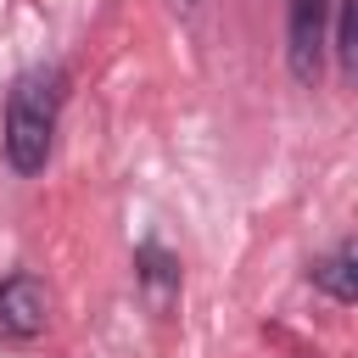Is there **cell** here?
Here are the masks:
<instances>
[{"label": "cell", "mask_w": 358, "mask_h": 358, "mask_svg": "<svg viewBox=\"0 0 358 358\" xmlns=\"http://www.w3.org/2000/svg\"><path fill=\"white\" fill-rule=\"evenodd\" d=\"M62 95H67V73L56 62L50 67H28V73L11 78V90H6V129H0L11 173H39L50 162Z\"/></svg>", "instance_id": "cell-1"}, {"label": "cell", "mask_w": 358, "mask_h": 358, "mask_svg": "<svg viewBox=\"0 0 358 358\" xmlns=\"http://www.w3.org/2000/svg\"><path fill=\"white\" fill-rule=\"evenodd\" d=\"M134 268H140V285H145L157 302H168V296L179 291V257H168L157 241H145V246L134 252Z\"/></svg>", "instance_id": "cell-5"}, {"label": "cell", "mask_w": 358, "mask_h": 358, "mask_svg": "<svg viewBox=\"0 0 358 358\" xmlns=\"http://www.w3.org/2000/svg\"><path fill=\"white\" fill-rule=\"evenodd\" d=\"M168 6H173L179 17H196V11H201V0H168Z\"/></svg>", "instance_id": "cell-7"}, {"label": "cell", "mask_w": 358, "mask_h": 358, "mask_svg": "<svg viewBox=\"0 0 358 358\" xmlns=\"http://www.w3.org/2000/svg\"><path fill=\"white\" fill-rule=\"evenodd\" d=\"M358 257H352V241H341L330 257H319L313 263V285L330 296V302H352L358 296V268H352Z\"/></svg>", "instance_id": "cell-4"}, {"label": "cell", "mask_w": 358, "mask_h": 358, "mask_svg": "<svg viewBox=\"0 0 358 358\" xmlns=\"http://www.w3.org/2000/svg\"><path fill=\"white\" fill-rule=\"evenodd\" d=\"M45 319H50V291L39 285V274L17 268L11 280H0V336L28 341L45 330Z\"/></svg>", "instance_id": "cell-3"}, {"label": "cell", "mask_w": 358, "mask_h": 358, "mask_svg": "<svg viewBox=\"0 0 358 358\" xmlns=\"http://www.w3.org/2000/svg\"><path fill=\"white\" fill-rule=\"evenodd\" d=\"M336 6V28L324 34V50H336V67L352 73L358 67V0H330Z\"/></svg>", "instance_id": "cell-6"}, {"label": "cell", "mask_w": 358, "mask_h": 358, "mask_svg": "<svg viewBox=\"0 0 358 358\" xmlns=\"http://www.w3.org/2000/svg\"><path fill=\"white\" fill-rule=\"evenodd\" d=\"M324 34H330V0H291L285 6V62L296 84H319L324 73Z\"/></svg>", "instance_id": "cell-2"}]
</instances>
